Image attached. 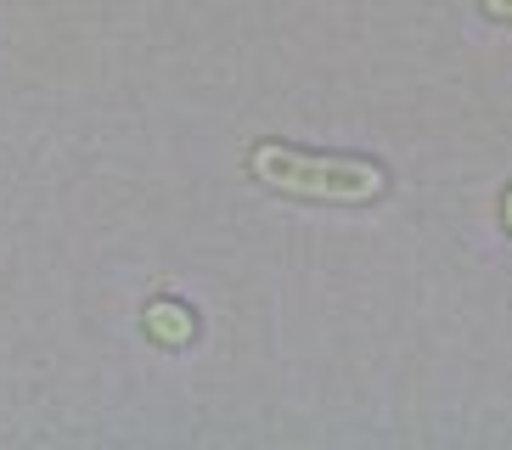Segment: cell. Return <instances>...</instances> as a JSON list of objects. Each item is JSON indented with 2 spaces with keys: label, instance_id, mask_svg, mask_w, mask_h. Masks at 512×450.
Returning a JSON list of instances; mask_svg holds the SVG:
<instances>
[{
  "label": "cell",
  "instance_id": "obj_2",
  "mask_svg": "<svg viewBox=\"0 0 512 450\" xmlns=\"http://www.w3.org/2000/svg\"><path fill=\"white\" fill-rule=\"evenodd\" d=\"M479 6H484L490 17H512V0H479Z\"/></svg>",
  "mask_w": 512,
  "mask_h": 450
},
{
  "label": "cell",
  "instance_id": "obj_1",
  "mask_svg": "<svg viewBox=\"0 0 512 450\" xmlns=\"http://www.w3.org/2000/svg\"><path fill=\"white\" fill-rule=\"evenodd\" d=\"M254 175L299 197H332V203H366V197L389 192V175L372 158H338V152H304L265 141L254 152Z\"/></svg>",
  "mask_w": 512,
  "mask_h": 450
}]
</instances>
